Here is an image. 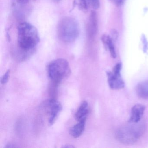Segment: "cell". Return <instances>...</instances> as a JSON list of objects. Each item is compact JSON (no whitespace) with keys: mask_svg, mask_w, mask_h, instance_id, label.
Segmentation results:
<instances>
[{"mask_svg":"<svg viewBox=\"0 0 148 148\" xmlns=\"http://www.w3.org/2000/svg\"><path fill=\"white\" fill-rule=\"evenodd\" d=\"M118 129L116 132V139L125 145L133 144L136 142L144 133L145 124L143 122L130 123Z\"/></svg>","mask_w":148,"mask_h":148,"instance_id":"2","label":"cell"},{"mask_svg":"<svg viewBox=\"0 0 148 148\" xmlns=\"http://www.w3.org/2000/svg\"><path fill=\"white\" fill-rule=\"evenodd\" d=\"M62 148H74V146L73 145H65L64 146H62Z\"/></svg>","mask_w":148,"mask_h":148,"instance_id":"20","label":"cell"},{"mask_svg":"<svg viewBox=\"0 0 148 148\" xmlns=\"http://www.w3.org/2000/svg\"><path fill=\"white\" fill-rule=\"evenodd\" d=\"M18 146L12 143H10L7 144L5 146V148H17Z\"/></svg>","mask_w":148,"mask_h":148,"instance_id":"19","label":"cell"},{"mask_svg":"<svg viewBox=\"0 0 148 148\" xmlns=\"http://www.w3.org/2000/svg\"><path fill=\"white\" fill-rule=\"evenodd\" d=\"M122 68V64L118 63L115 66L112 71L106 72L108 84L111 89L119 90L124 87V82L121 75Z\"/></svg>","mask_w":148,"mask_h":148,"instance_id":"6","label":"cell"},{"mask_svg":"<svg viewBox=\"0 0 148 148\" xmlns=\"http://www.w3.org/2000/svg\"><path fill=\"white\" fill-rule=\"evenodd\" d=\"M40 42V37L37 28L32 24L22 22L18 26V48L25 55L31 54Z\"/></svg>","mask_w":148,"mask_h":148,"instance_id":"1","label":"cell"},{"mask_svg":"<svg viewBox=\"0 0 148 148\" xmlns=\"http://www.w3.org/2000/svg\"><path fill=\"white\" fill-rule=\"evenodd\" d=\"M88 106H89L87 101H84L82 102L75 113V119L78 122L83 119H86L87 115L89 112Z\"/></svg>","mask_w":148,"mask_h":148,"instance_id":"11","label":"cell"},{"mask_svg":"<svg viewBox=\"0 0 148 148\" xmlns=\"http://www.w3.org/2000/svg\"><path fill=\"white\" fill-rule=\"evenodd\" d=\"M79 33V25L75 19L66 17L59 21L57 26V34L59 39L63 42H73L77 39Z\"/></svg>","mask_w":148,"mask_h":148,"instance_id":"3","label":"cell"},{"mask_svg":"<svg viewBox=\"0 0 148 148\" xmlns=\"http://www.w3.org/2000/svg\"><path fill=\"white\" fill-rule=\"evenodd\" d=\"M70 72L69 63L64 59L55 60L51 61L47 67L48 77L55 85L58 86Z\"/></svg>","mask_w":148,"mask_h":148,"instance_id":"4","label":"cell"},{"mask_svg":"<svg viewBox=\"0 0 148 148\" xmlns=\"http://www.w3.org/2000/svg\"><path fill=\"white\" fill-rule=\"evenodd\" d=\"M10 71L9 70H8L4 75L2 76L1 80V84H5L8 82L9 79V75H10Z\"/></svg>","mask_w":148,"mask_h":148,"instance_id":"16","label":"cell"},{"mask_svg":"<svg viewBox=\"0 0 148 148\" xmlns=\"http://www.w3.org/2000/svg\"><path fill=\"white\" fill-rule=\"evenodd\" d=\"M52 1L55 2H58L60 1L61 0H52Z\"/></svg>","mask_w":148,"mask_h":148,"instance_id":"21","label":"cell"},{"mask_svg":"<svg viewBox=\"0 0 148 148\" xmlns=\"http://www.w3.org/2000/svg\"><path fill=\"white\" fill-rule=\"evenodd\" d=\"M112 3L117 6H119L122 5L123 0H110Z\"/></svg>","mask_w":148,"mask_h":148,"instance_id":"18","label":"cell"},{"mask_svg":"<svg viewBox=\"0 0 148 148\" xmlns=\"http://www.w3.org/2000/svg\"><path fill=\"white\" fill-rule=\"evenodd\" d=\"M46 105L49 108L48 123L50 125H52L55 123L59 114L61 112L62 105L59 101L53 99L48 100L47 102Z\"/></svg>","mask_w":148,"mask_h":148,"instance_id":"7","label":"cell"},{"mask_svg":"<svg viewBox=\"0 0 148 148\" xmlns=\"http://www.w3.org/2000/svg\"><path fill=\"white\" fill-rule=\"evenodd\" d=\"M89 5L91 6L93 9H98L100 6L99 0H87Z\"/></svg>","mask_w":148,"mask_h":148,"instance_id":"15","label":"cell"},{"mask_svg":"<svg viewBox=\"0 0 148 148\" xmlns=\"http://www.w3.org/2000/svg\"><path fill=\"white\" fill-rule=\"evenodd\" d=\"M145 109V106L140 104L134 106L131 110L130 116L128 122L137 123L140 122L143 115Z\"/></svg>","mask_w":148,"mask_h":148,"instance_id":"8","label":"cell"},{"mask_svg":"<svg viewBox=\"0 0 148 148\" xmlns=\"http://www.w3.org/2000/svg\"><path fill=\"white\" fill-rule=\"evenodd\" d=\"M118 36V34L116 30H112V32H111V36H110V38H111L112 39L113 41L116 40L117 39Z\"/></svg>","mask_w":148,"mask_h":148,"instance_id":"17","label":"cell"},{"mask_svg":"<svg viewBox=\"0 0 148 148\" xmlns=\"http://www.w3.org/2000/svg\"><path fill=\"white\" fill-rule=\"evenodd\" d=\"M98 29L97 17V13L92 11L90 14L89 21L87 25V33L90 38H92L97 34Z\"/></svg>","mask_w":148,"mask_h":148,"instance_id":"9","label":"cell"},{"mask_svg":"<svg viewBox=\"0 0 148 148\" xmlns=\"http://www.w3.org/2000/svg\"><path fill=\"white\" fill-rule=\"evenodd\" d=\"M36 0H12L14 15L19 20L26 18L31 14L33 4Z\"/></svg>","mask_w":148,"mask_h":148,"instance_id":"5","label":"cell"},{"mask_svg":"<svg viewBox=\"0 0 148 148\" xmlns=\"http://www.w3.org/2000/svg\"><path fill=\"white\" fill-rule=\"evenodd\" d=\"M101 40L106 48L109 50L111 57L113 58H115L116 57V54L113 44V41L110 37L109 35L104 34L102 36Z\"/></svg>","mask_w":148,"mask_h":148,"instance_id":"12","label":"cell"},{"mask_svg":"<svg viewBox=\"0 0 148 148\" xmlns=\"http://www.w3.org/2000/svg\"><path fill=\"white\" fill-rule=\"evenodd\" d=\"M136 92L139 97L148 99V80L139 83L136 87Z\"/></svg>","mask_w":148,"mask_h":148,"instance_id":"13","label":"cell"},{"mask_svg":"<svg viewBox=\"0 0 148 148\" xmlns=\"http://www.w3.org/2000/svg\"><path fill=\"white\" fill-rule=\"evenodd\" d=\"M73 5L82 10H87L89 5L87 0H74Z\"/></svg>","mask_w":148,"mask_h":148,"instance_id":"14","label":"cell"},{"mask_svg":"<svg viewBox=\"0 0 148 148\" xmlns=\"http://www.w3.org/2000/svg\"><path fill=\"white\" fill-rule=\"evenodd\" d=\"M86 120V119H84L78 121L77 123L71 128L69 131L70 135L75 138L80 136L84 131Z\"/></svg>","mask_w":148,"mask_h":148,"instance_id":"10","label":"cell"}]
</instances>
